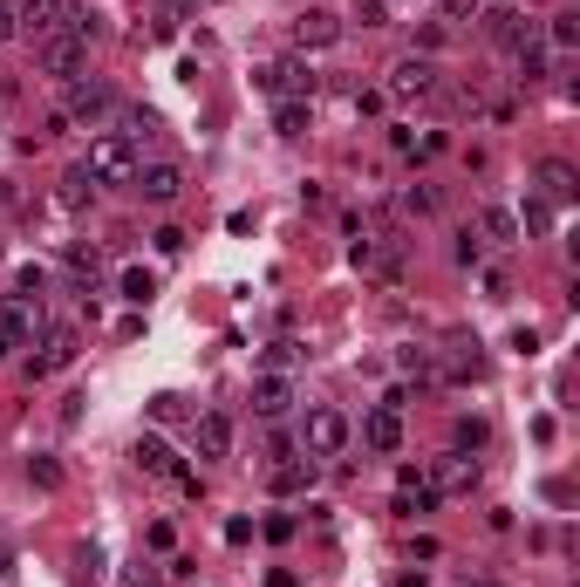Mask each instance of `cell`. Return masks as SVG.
<instances>
[{
  "label": "cell",
  "mask_w": 580,
  "mask_h": 587,
  "mask_svg": "<svg viewBox=\"0 0 580 587\" xmlns=\"http://www.w3.org/2000/svg\"><path fill=\"white\" fill-rule=\"evenodd\" d=\"M403 260H410V239L403 233H355V246H348V267L362 280H396L403 274Z\"/></svg>",
  "instance_id": "6da1fadb"
},
{
  "label": "cell",
  "mask_w": 580,
  "mask_h": 587,
  "mask_svg": "<svg viewBox=\"0 0 580 587\" xmlns=\"http://www.w3.org/2000/svg\"><path fill=\"white\" fill-rule=\"evenodd\" d=\"M137 164H144V157H137V144H130L123 130H103V137L89 144V157H82V171H89L96 185H130Z\"/></svg>",
  "instance_id": "7a4b0ae2"
},
{
  "label": "cell",
  "mask_w": 580,
  "mask_h": 587,
  "mask_svg": "<svg viewBox=\"0 0 580 587\" xmlns=\"http://www.w3.org/2000/svg\"><path fill=\"white\" fill-rule=\"evenodd\" d=\"M82 62H89V35H76V28H62V35H41V41H35V76L76 82Z\"/></svg>",
  "instance_id": "3957f363"
},
{
  "label": "cell",
  "mask_w": 580,
  "mask_h": 587,
  "mask_svg": "<svg viewBox=\"0 0 580 587\" xmlns=\"http://www.w3.org/2000/svg\"><path fill=\"white\" fill-rule=\"evenodd\" d=\"M348 437H355V431H348V417L321 403V410H308V424H301V451H308L314 465H321V458H342Z\"/></svg>",
  "instance_id": "277c9868"
},
{
  "label": "cell",
  "mask_w": 580,
  "mask_h": 587,
  "mask_svg": "<svg viewBox=\"0 0 580 587\" xmlns=\"http://www.w3.org/2000/svg\"><path fill=\"white\" fill-rule=\"evenodd\" d=\"M437 89H444V69H437L430 55H403V62L389 69V96H396V103H430Z\"/></svg>",
  "instance_id": "5b68a950"
},
{
  "label": "cell",
  "mask_w": 580,
  "mask_h": 587,
  "mask_svg": "<svg viewBox=\"0 0 580 587\" xmlns=\"http://www.w3.org/2000/svg\"><path fill=\"white\" fill-rule=\"evenodd\" d=\"M260 89H267L273 103H280V96H301V103H314L321 76H314V62H301V55H280V62H267V69H260Z\"/></svg>",
  "instance_id": "8992f818"
},
{
  "label": "cell",
  "mask_w": 580,
  "mask_h": 587,
  "mask_svg": "<svg viewBox=\"0 0 580 587\" xmlns=\"http://www.w3.org/2000/svg\"><path fill=\"white\" fill-rule=\"evenodd\" d=\"M110 110H116V89H110V82H96V76H89V82H69V96H62V110H55V117H62V123H103V117H110Z\"/></svg>",
  "instance_id": "52a82bcc"
},
{
  "label": "cell",
  "mask_w": 580,
  "mask_h": 587,
  "mask_svg": "<svg viewBox=\"0 0 580 587\" xmlns=\"http://www.w3.org/2000/svg\"><path fill=\"white\" fill-rule=\"evenodd\" d=\"M76 355H82V335H76V328H69V321H55V328H41V355H35V362H28V376H35V383H41V376H55V369H69Z\"/></svg>",
  "instance_id": "ba28073f"
},
{
  "label": "cell",
  "mask_w": 580,
  "mask_h": 587,
  "mask_svg": "<svg viewBox=\"0 0 580 587\" xmlns=\"http://www.w3.org/2000/svg\"><path fill=\"white\" fill-rule=\"evenodd\" d=\"M430 492L437 499H464L471 485H478V458H464V451H444V458H430Z\"/></svg>",
  "instance_id": "9c48e42d"
},
{
  "label": "cell",
  "mask_w": 580,
  "mask_h": 587,
  "mask_svg": "<svg viewBox=\"0 0 580 587\" xmlns=\"http://www.w3.org/2000/svg\"><path fill=\"white\" fill-rule=\"evenodd\" d=\"M130 185L144 192V205H178V198H185V171H178L171 157H157V164H137Z\"/></svg>",
  "instance_id": "30bf717a"
},
{
  "label": "cell",
  "mask_w": 580,
  "mask_h": 587,
  "mask_svg": "<svg viewBox=\"0 0 580 587\" xmlns=\"http://www.w3.org/2000/svg\"><path fill=\"white\" fill-rule=\"evenodd\" d=\"M14 21H21L35 41L41 35H62V28L76 21V0H21V7H14Z\"/></svg>",
  "instance_id": "8fae6325"
},
{
  "label": "cell",
  "mask_w": 580,
  "mask_h": 587,
  "mask_svg": "<svg viewBox=\"0 0 580 587\" xmlns=\"http://www.w3.org/2000/svg\"><path fill=\"white\" fill-rule=\"evenodd\" d=\"M485 35L499 41V48H533V41H540V28H533L519 7H505V0H499V7L485 14Z\"/></svg>",
  "instance_id": "7c38bea8"
},
{
  "label": "cell",
  "mask_w": 580,
  "mask_h": 587,
  "mask_svg": "<svg viewBox=\"0 0 580 587\" xmlns=\"http://www.w3.org/2000/svg\"><path fill=\"white\" fill-rule=\"evenodd\" d=\"M192 444H198V458L205 465H219V458H232V417H219V410H205L192 424Z\"/></svg>",
  "instance_id": "4fadbf2b"
},
{
  "label": "cell",
  "mask_w": 580,
  "mask_h": 587,
  "mask_svg": "<svg viewBox=\"0 0 580 587\" xmlns=\"http://www.w3.org/2000/svg\"><path fill=\"white\" fill-rule=\"evenodd\" d=\"M540 198L546 205H574L580 198V171L567 164V157H546L540 164Z\"/></svg>",
  "instance_id": "5bb4252c"
},
{
  "label": "cell",
  "mask_w": 580,
  "mask_h": 587,
  "mask_svg": "<svg viewBox=\"0 0 580 587\" xmlns=\"http://www.w3.org/2000/svg\"><path fill=\"white\" fill-rule=\"evenodd\" d=\"M130 458H137V471H151V478H178V471H185V465H178V451H171L157 431L137 437V444H130Z\"/></svg>",
  "instance_id": "9a60e30c"
},
{
  "label": "cell",
  "mask_w": 580,
  "mask_h": 587,
  "mask_svg": "<svg viewBox=\"0 0 580 587\" xmlns=\"http://www.w3.org/2000/svg\"><path fill=\"white\" fill-rule=\"evenodd\" d=\"M335 41H342V21L321 14V7H308V14L294 21V48H301V55H308V48H335Z\"/></svg>",
  "instance_id": "2e32d148"
},
{
  "label": "cell",
  "mask_w": 580,
  "mask_h": 587,
  "mask_svg": "<svg viewBox=\"0 0 580 587\" xmlns=\"http://www.w3.org/2000/svg\"><path fill=\"white\" fill-rule=\"evenodd\" d=\"M308 485H314V458H308V451H301V458H280V465L267 471L273 499H294V492H308Z\"/></svg>",
  "instance_id": "e0dca14e"
},
{
  "label": "cell",
  "mask_w": 580,
  "mask_h": 587,
  "mask_svg": "<svg viewBox=\"0 0 580 587\" xmlns=\"http://www.w3.org/2000/svg\"><path fill=\"white\" fill-rule=\"evenodd\" d=\"M362 444L369 451H403V410H369L362 417Z\"/></svg>",
  "instance_id": "ac0fdd59"
},
{
  "label": "cell",
  "mask_w": 580,
  "mask_h": 587,
  "mask_svg": "<svg viewBox=\"0 0 580 587\" xmlns=\"http://www.w3.org/2000/svg\"><path fill=\"white\" fill-rule=\"evenodd\" d=\"M287 403H294V383L273 376V369H260V376H253V410H260V417H287Z\"/></svg>",
  "instance_id": "d6986e66"
},
{
  "label": "cell",
  "mask_w": 580,
  "mask_h": 587,
  "mask_svg": "<svg viewBox=\"0 0 580 587\" xmlns=\"http://www.w3.org/2000/svg\"><path fill=\"white\" fill-rule=\"evenodd\" d=\"M437 506V492H430V478L417 465L403 471V478H396V512H403V519H417V512H430Z\"/></svg>",
  "instance_id": "ffe728a7"
},
{
  "label": "cell",
  "mask_w": 580,
  "mask_h": 587,
  "mask_svg": "<svg viewBox=\"0 0 580 587\" xmlns=\"http://www.w3.org/2000/svg\"><path fill=\"white\" fill-rule=\"evenodd\" d=\"M308 123H314V103H301V96H280L273 103V130L280 137H308Z\"/></svg>",
  "instance_id": "44dd1931"
},
{
  "label": "cell",
  "mask_w": 580,
  "mask_h": 587,
  "mask_svg": "<svg viewBox=\"0 0 580 587\" xmlns=\"http://www.w3.org/2000/svg\"><path fill=\"white\" fill-rule=\"evenodd\" d=\"M444 376H451V383H478V376H485V355H478V342H451V355H444Z\"/></svg>",
  "instance_id": "7402d4cb"
},
{
  "label": "cell",
  "mask_w": 580,
  "mask_h": 587,
  "mask_svg": "<svg viewBox=\"0 0 580 587\" xmlns=\"http://www.w3.org/2000/svg\"><path fill=\"white\" fill-rule=\"evenodd\" d=\"M478 239H499V246H512V239H519V219H512L505 205H485V212H478Z\"/></svg>",
  "instance_id": "603a6c76"
},
{
  "label": "cell",
  "mask_w": 580,
  "mask_h": 587,
  "mask_svg": "<svg viewBox=\"0 0 580 587\" xmlns=\"http://www.w3.org/2000/svg\"><path fill=\"white\" fill-rule=\"evenodd\" d=\"M62 205H69V212H82V205H89V198H96V178H89V171H82V164H69V171H62Z\"/></svg>",
  "instance_id": "cb8c5ba5"
},
{
  "label": "cell",
  "mask_w": 580,
  "mask_h": 587,
  "mask_svg": "<svg viewBox=\"0 0 580 587\" xmlns=\"http://www.w3.org/2000/svg\"><path fill=\"white\" fill-rule=\"evenodd\" d=\"M444 48H451V28H444V21H424V28H417V48H410V55H430V62H437Z\"/></svg>",
  "instance_id": "d4e9b609"
},
{
  "label": "cell",
  "mask_w": 580,
  "mask_h": 587,
  "mask_svg": "<svg viewBox=\"0 0 580 587\" xmlns=\"http://www.w3.org/2000/svg\"><path fill=\"white\" fill-rule=\"evenodd\" d=\"M396 362H403V376H417L424 390H430V383H437V355H430V349H403V355H396Z\"/></svg>",
  "instance_id": "484cf974"
},
{
  "label": "cell",
  "mask_w": 580,
  "mask_h": 587,
  "mask_svg": "<svg viewBox=\"0 0 580 587\" xmlns=\"http://www.w3.org/2000/svg\"><path fill=\"white\" fill-rule=\"evenodd\" d=\"M151 294H157V274H151V267H130V274H123V301H137V308H144Z\"/></svg>",
  "instance_id": "4316f807"
},
{
  "label": "cell",
  "mask_w": 580,
  "mask_h": 587,
  "mask_svg": "<svg viewBox=\"0 0 580 587\" xmlns=\"http://www.w3.org/2000/svg\"><path fill=\"white\" fill-rule=\"evenodd\" d=\"M512 219H519V233H546L553 226V205L546 198H526V212H512Z\"/></svg>",
  "instance_id": "83f0119b"
},
{
  "label": "cell",
  "mask_w": 580,
  "mask_h": 587,
  "mask_svg": "<svg viewBox=\"0 0 580 587\" xmlns=\"http://www.w3.org/2000/svg\"><path fill=\"white\" fill-rule=\"evenodd\" d=\"M546 41H553V48H574V41H580V14H574V7H567V14H553Z\"/></svg>",
  "instance_id": "f1b7e54d"
},
{
  "label": "cell",
  "mask_w": 580,
  "mask_h": 587,
  "mask_svg": "<svg viewBox=\"0 0 580 587\" xmlns=\"http://www.w3.org/2000/svg\"><path fill=\"white\" fill-rule=\"evenodd\" d=\"M519 82L533 89V82H546V48L533 41V48H519Z\"/></svg>",
  "instance_id": "f546056e"
},
{
  "label": "cell",
  "mask_w": 580,
  "mask_h": 587,
  "mask_svg": "<svg viewBox=\"0 0 580 587\" xmlns=\"http://www.w3.org/2000/svg\"><path fill=\"white\" fill-rule=\"evenodd\" d=\"M437 7H444V28H464V21L485 14V0H437Z\"/></svg>",
  "instance_id": "4dcf8cb0"
},
{
  "label": "cell",
  "mask_w": 580,
  "mask_h": 587,
  "mask_svg": "<svg viewBox=\"0 0 580 587\" xmlns=\"http://www.w3.org/2000/svg\"><path fill=\"white\" fill-rule=\"evenodd\" d=\"M294 362H301V342H287V335H280V342L267 349V369H273V376H287Z\"/></svg>",
  "instance_id": "1f68e13d"
},
{
  "label": "cell",
  "mask_w": 580,
  "mask_h": 587,
  "mask_svg": "<svg viewBox=\"0 0 580 587\" xmlns=\"http://www.w3.org/2000/svg\"><path fill=\"white\" fill-rule=\"evenodd\" d=\"M478 260H485V239L464 226V233H458V267H478Z\"/></svg>",
  "instance_id": "d6a6232c"
},
{
  "label": "cell",
  "mask_w": 580,
  "mask_h": 587,
  "mask_svg": "<svg viewBox=\"0 0 580 587\" xmlns=\"http://www.w3.org/2000/svg\"><path fill=\"white\" fill-rule=\"evenodd\" d=\"M403 212H417V219L437 212V192H430V185H410V192H403Z\"/></svg>",
  "instance_id": "836d02e7"
},
{
  "label": "cell",
  "mask_w": 580,
  "mask_h": 587,
  "mask_svg": "<svg viewBox=\"0 0 580 587\" xmlns=\"http://www.w3.org/2000/svg\"><path fill=\"white\" fill-rule=\"evenodd\" d=\"M28 478H35L41 492H55V485H62V465H55V458H35V465H28Z\"/></svg>",
  "instance_id": "e575fe53"
},
{
  "label": "cell",
  "mask_w": 580,
  "mask_h": 587,
  "mask_svg": "<svg viewBox=\"0 0 580 587\" xmlns=\"http://www.w3.org/2000/svg\"><path fill=\"white\" fill-rule=\"evenodd\" d=\"M383 14H389V0H355V21L362 28H383Z\"/></svg>",
  "instance_id": "d590c367"
},
{
  "label": "cell",
  "mask_w": 580,
  "mask_h": 587,
  "mask_svg": "<svg viewBox=\"0 0 580 587\" xmlns=\"http://www.w3.org/2000/svg\"><path fill=\"white\" fill-rule=\"evenodd\" d=\"M348 103H355V117H376V110H383V96H376V89H348Z\"/></svg>",
  "instance_id": "8d00e7d4"
},
{
  "label": "cell",
  "mask_w": 580,
  "mask_h": 587,
  "mask_svg": "<svg viewBox=\"0 0 580 587\" xmlns=\"http://www.w3.org/2000/svg\"><path fill=\"white\" fill-rule=\"evenodd\" d=\"M157 253H185V233H178V226H157Z\"/></svg>",
  "instance_id": "74e56055"
},
{
  "label": "cell",
  "mask_w": 580,
  "mask_h": 587,
  "mask_svg": "<svg viewBox=\"0 0 580 587\" xmlns=\"http://www.w3.org/2000/svg\"><path fill=\"white\" fill-rule=\"evenodd\" d=\"M14 35H21V21H14V7H0V48H7Z\"/></svg>",
  "instance_id": "f35d334b"
},
{
  "label": "cell",
  "mask_w": 580,
  "mask_h": 587,
  "mask_svg": "<svg viewBox=\"0 0 580 587\" xmlns=\"http://www.w3.org/2000/svg\"><path fill=\"white\" fill-rule=\"evenodd\" d=\"M0 581H14V547L0 540Z\"/></svg>",
  "instance_id": "ab89813d"
},
{
  "label": "cell",
  "mask_w": 580,
  "mask_h": 587,
  "mask_svg": "<svg viewBox=\"0 0 580 587\" xmlns=\"http://www.w3.org/2000/svg\"><path fill=\"white\" fill-rule=\"evenodd\" d=\"M464 587H499V581H464Z\"/></svg>",
  "instance_id": "60d3db41"
},
{
  "label": "cell",
  "mask_w": 580,
  "mask_h": 587,
  "mask_svg": "<svg viewBox=\"0 0 580 587\" xmlns=\"http://www.w3.org/2000/svg\"><path fill=\"white\" fill-rule=\"evenodd\" d=\"M0 587H14V581H0Z\"/></svg>",
  "instance_id": "b9f144b4"
}]
</instances>
